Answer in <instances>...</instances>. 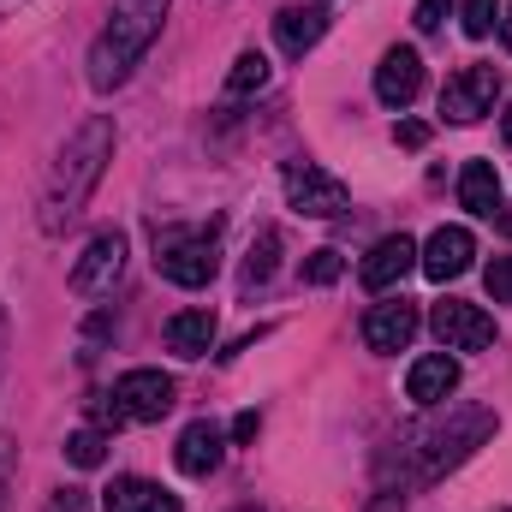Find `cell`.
Masks as SVG:
<instances>
[{
	"label": "cell",
	"mask_w": 512,
	"mask_h": 512,
	"mask_svg": "<svg viewBox=\"0 0 512 512\" xmlns=\"http://www.w3.org/2000/svg\"><path fill=\"white\" fill-rule=\"evenodd\" d=\"M495 435V411L489 405H447V417L405 429L382 453V477H399V501L411 489H429L435 477L459 471L483 441Z\"/></svg>",
	"instance_id": "obj_1"
},
{
	"label": "cell",
	"mask_w": 512,
	"mask_h": 512,
	"mask_svg": "<svg viewBox=\"0 0 512 512\" xmlns=\"http://www.w3.org/2000/svg\"><path fill=\"white\" fill-rule=\"evenodd\" d=\"M108 161H114V120L96 114V120H84V126L60 143V155H54V167H48L42 233H66V227L84 215V203H90V191L102 185Z\"/></svg>",
	"instance_id": "obj_2"
},
{
	"label": "cell",
	"mask_w": 512,
	"mask_h": 512,
	"mask_svg": "<svg viewBox=\"0 0 512 512\" xmlns=\"http://www.w3.org/2000/svg\"><path fill=\"white\" fill-rule=\"evenodd\" d=\"M161 18H167V0H114L108 12V30L96 36L90 48V90H120L131 78V66L149 54V42L161 36Z\"/></svg>",
	"instance_id": "obj_3"
},
{
	"label": "cell",
	"mask_w": 512,
	"mask_h": 512,
	"mask_svg": "<svg viewBox=\"0 0 512 512\" xmlns=\"http://www.w3.org/2000/svg\"><path fill=\"white\" fill-rule=\"evenodd\" d=\"M155 268H161V280H173L185 292L209 286L215 268H221V227H167V233H155Z\"/></svg>",
	"instance_id": "obj_4"
},
{
	"label": "cell",
	"mask_w": 512,
	"mask_h": 512,
	"mask_svg": "<svg viewBox=\"0 0 512 512\" xmlns=\"http://www.w3.org/2000/svg\"><path fill=\"white\" fill-rule=\"evenodd\" d=\"M286 203H292L298 215H310V221H334V215H346L352 191H346V179H334L328 167L292 161V167H286Z\"/></svg>",
	"instance_id": "obj_5"
},
{
	"label": "cell",
	"mask_w": 512,
	"mask_h": 512,
	"mask_svg": "<svg viewBox=\"0 0 512 512\" xmlns=\"http://www.w3.org/2000/svg\"><path fill=\"white\" fill-rule=\"evenodd\" d=\"M429 328H435V340H441L447 352H489V346H495V316L477 310V304H465V298L435 304V310H429Z\"/></svg>",
	"instance_id": "obj_6"
},
{
	"label": "cell",
	"mask_w": 512,
	"mask_h": 512,
	"mask_svg": "<svg viewBox=\"0 0 512 512\" xmlns=\"http://www.w3.org/2000/svg\"><path fill=\"white\" fill-rule=\"evenodd\" d=\"M120 274H126V233H96L84 256L72 262V292L78 298H102V292H114L120 286Z\"/></svg>",
	"instance_id": "obj_7"
},
{
	"label": "cell",
	"mask_w": 512,
	"mask_h": 512,
	"mask_svg": "<svg viewBox=\"0 0 512 512\" xmlns=\"http://www.w3.org/2000/svg\"><path fill=\"white\" fill-rule=\"evenodd\" d=\"M495 96H501V72H495V66H465V72L447 78L441 114H447L453 126H477V120L495 108Z\"/></svg>",
	"instance_id": "obj_8"
},
{
	"label": "cell",
	"mask_w": 512,
	"mask_h": 512,
	"mask_svg": "<svg viewBox=\"0 0 512 512\" xmlns=\"http://www.w3.org/2000/svg\"><path fill=\"white\" fill-rule=\"evenodd\" d=\"M173 399H179V387L161 370H126L114 382V405L126 411V423H161L173 411Z\"/></svg>",
	"instance_id": "obj_9"
},
{
	"label": "cell",
	"mask_w": 512,
	"mask_h": 512,
	"mask_svg": "<svg viewBox=\"0 0 512 512\" xmlns=\"http://www.w3.org/2000/svg\"><path fill=\"white\" fill-rule=\"evenodd\" d=\"M423 90V54L417 48H387L376 66V102L382 108H411Z\"/></svg>",
	"instance_id": "obj_10"
},
{
	"label": "cell",
	"mask_w": 512,
	"mask_h": 512,
	"mask_svg": "<svg viewBox=\"0 0 512 512\" xmlns=\"http://www.w3.org/2000/svg\"><path fill=\"white\" fill-rule=\"evenodd\" d=\"M471 256H477V239H471L465 227H435V233H429V245L417 251V268H423L429 280H441V286H447V280H459V274L471 268Z\"/></svg>",
	"instance_id": "obj_11"
},
{
	"label": "cell",
	"mask_w": 512,
	"mask_h": 512,
	"mask_svg": "<svg viewBox=\"0 0 512 512\" xmlns=\"http://www.w3.org/2000/svg\"><path fill=\"white\" fill-rule=\"evenodd\" d=\"M411 268H417V239H411V233H387L382 245L364 256L358 280H364L370 292H387V286H399V280H405Z\"/></svg>",
	"instance_id": "obj_12"
},
{
	"label": "cell",
	"mask_w": 512,
	"mask_h": 512,
	"mask_svg": "<svg viewBox=\"0 0 512 512\" xmlns=\"http://www.w3.org/2000/svg\"><path fill=\"white\" fill-rule=\"evenodd\" d=\"M411 340H417V304L393 298V304H376L364 316V346L370 352H405Z\"/></svg>",
	"instance_id": "obj_13"
},
{
	"label": "cell",
	"mask_w": 512,
	"mask_h": 512,
	"mask_svg": "<svg viewBox=\"0 0 512 512\" xmlns=\"http://www.w3.org/2000/svg\"><path fill=\"white\" fill-rule=\"evenodd\" d=\"M221 453H227V435H221L209 417H197V423H185V429H179L173 459H179V471H185V477H209V471H221Z\"/></svg>",
	"instance_id": "obj_14"
},
{
	"label": "cell",
	"mask_w": 512,
	"mask_h": 512,
	"mask_svg": "<svg viewBox=\"0 0 512 512\" xmlns=\"http://www.w3.org/2000/svg\"><path fill=\"white\" fill-rule=\"evenodd\" d=\"M322 36H328V12L322 6H286V12H274V42H280L286 60H304Z\"/></svg>",
	"instance_id": "obj_15"
},
{
	"label": "cell",
	"mask_w": 512,
	"mask_h": 512,
	"mask_svg": "<svg viewBox=\"0 0 512 512\" xmlns=\"http://www.w3.org/2000/svg\"><path fill=\"white\" fill-rule=\"evenodd\" d=\"M102 512H179V495L149 477H114L102 489Z\"/></svg>",
	"instance_id": "obj_16"
},
{
	"label": "cell",
	"mask_w": 512,
	"mask_h": 512,
	"mask_svg": "<svg viewBox=\"0 0 512 512\" xmlns=\"http://www.w3.org/2000/svg\"><path fill=\"white\" fill-rule=\"evenodd\" d=\"M459 387V364L447 358V352H429V358H417L411 364V376H405V393L417 399V405H447V393Z\"/></svg>",
	"instance_id": "obj_17"
},
{
	"label": "cell",
	"mask_w": 512,
	"mask_h": 512,
	"mask_svg": "<svg viewBox=\"0 0 512 512\" xmlns=\"http://www.w3.org/2000/svg\"><path fill=\"white\" fill-rule=\"evenodd\" d=\"M161 340H167V352H179V358H209V346H215V310L197 304V310L167 316Z\"/></svg>",
	"instance_id": "obj_18"
},
{
	"label": "cell",
	"mask_w": 512,
	"mask_h": 512,
	"mask_svg": "<svg viewBox=\"0 0 512 512\" xmlns=\"http://www.w3.org/2000/svg\"><path fill=\"white\" fill-rule=\"evenodd\" d=\"M459 203H465L471 215H489V221H495V209H501V173H495V161H465V173H459Z\"/></svg>",
	"instance_id": "obj_19"
},
{
	"label": "cell",
	"mask_w": 512,
	"mask_h": 512,
	"mask_svg": "<svg viewBox=\"0 0 512 512\" xmlns=\"http://www.w3.org/2000/svg\"><path fill=\"white\" fill-rule=\"evenodd\" d=\"M280 227H256V239H251V256H245V274H239V286L245 292H256V286H268L274 280V262H280Z\"/></svg>",
	"instance_id": "obj_20"
},
{
	"label": "cell",
	"mask_w": 512,
	"mask_h": 512,
	"mask_svg": "<svg viewBox=\"0 0 512 512\" xmlns=\"http://www.w3.org/2000/svg\"><path fill=\"white\" fill-rule=\"evenodd\" d=\"M256 90H268V60L251 48V54L233 60V72H227V96H256Z\"/></svg>",
	"instance_id": "obj_21"
},
{
	"label": "cell",
	"mask_w": 512,
	"mask_h": 512,
	"mask_svg": "<svg viewBox=\"0 0 512 512\" xmlns=\"http://www.w3.org/2000/svg\"><path fill=\"white\" fill-rule=\"evenodd\" d=\"M66 459H72L78 471H96V465L108 459V429H78V435L66 441Z\"/></svg>",
	"instance_id": "obj_22"
},
{
	"label": "cell",
	"mask_w": 512,
	"mask_h": 512,
	"mask_svg": "<svg viewBox=\"0 0 512 512\" xmlns=\"http://www.w3.org/2000/svg\"><path fill=\"white\" fill-rule=\"evenodd\" d=\"M298 274H304V286H334V280L346 274V256L322 245V251H310V256H304V268H298Z\"/></svg>",
	"instance_id": "obj_23"
},
{
	"label": "cell",
	"mask_w": 512,
	"mask_h": 512,
	"mask_svg": "<svg viewBox=\"0 0 512 512\" xmlns=\"http://www.w3.org/2000/svg\"><path fill=\"white\" fill-rule=\"evenodd\" d=\"M459 12H465V36H489L501 24V0H465Z\"/></svg>",
	"instance_id": "obj_24"
},
{
	"label": "cell",
	"mask_w": 512,
	"mask_h": 512,
	"mask_svg": "<svg viewBox=\"0 0 512 512\" xmlns=\"http://www.w3.org/2000/svg\"><path fill=\"white\" fill-rule=\"evenodd\" d=\"M483 280H489V298H495V304H512V256H495V262L483 268Z\"/></svg>",
	"instance_id": "obj_25"
},
{
	"label": "cell",
	"mask_w": 512,
	"mask_h": 512,
	"mask_svg": "<svg viewBox=\"0 0 512 512\" xmlns=\"http://www.w3.org/2000/svg\"><path fill=\"white\" fill-rule=\"evenodd\" d=\"M447 12H453V0H417V18H411V24H417L423 36H435V30L447 24Z\"/></svg>",
	"instance_id": "obj_26"
},
{
	"label": "cell",
	"mask_w": 512,
	"mask_h": 512,
	"mask_svg": "<svg viewBox=\"0 0 512 512\" xmlns=\"http://www.w3.org/2000/svg\"><path fill=\"white\" fill-rule=\"evenodd\" d=\"M12 471H18V447L0 435V512H6V495H12Z\"/></svg>",
	"instance_id": "obj_27"
},
{
	"label": "cell",
	"mask_w": 512,
	"mask_h": 512,
	"mask_svg": "<svg viewBox=\"0 0 512 512\" xmlns=\"http://www.w3.org/2000/svg\"><path fill=\"white\" fill-rule=\"evenodd\" d=\"M393 143H405V149H423V143H429V126H423V120H405V126L393 131Z\"/></svg>",
	"instance_id": "obj_28"
},
{
	"label": "cell",
	"mask_w": 512,
	"mask_h": 512,
	"mask_svg": "<svg viewBox=\"0 0 512 512\" xmlns=\"http://www.w3.org/2000/svg\"><path fill=\"white\" fill-rule=\"evenodd\" d=\"M256 429H262L256 411H239V417H233V441H256Z\"/></svg>",
	"instance_id": "obj_29"
},
{
	"label": "cell",
	"mask_w": 512,
	"mask_h": 512,
	"mask_svg": "<svg viewBox=\"0 0 512 512\" xmlns=\"http://www.w3.org/2000/svg\"><path fill=\"white\" fill-rule=\"evenodd\" d=\"M48 512H84V495H78V489H66V495H60Z\"/></svg>",
	"instance_id": "obj_30"
},
{
	"label": "cell",
	"mask_w": 512,
	"mask_h": 512,
	"mask_svg": "<svg viewBox=\"0 0 512 512\" xmlns=\"http://www.w3.org/2000/svg\"><path fill=\"white\" fill-rule=\"evenodd\" d=\"M6 346H12V322H6V310H0V376H6Z\"/></svg>",
	"instance_id": "obj_31"
},
{
	"label": "cell",
	"mask_w": 512,
	"mask_h": 512,
	"mask_svg": "<svg viewBox=\"0 0 512 512\" xmlns=\"http://www.w3.org/2000/svg\"><path fill=\"white\" fill-rule=\"evenodd\" d=\"M501 30H507V48H512V0H507V18H501Z\"/></svg>",
	"instance_id": "obj_32"
},
{
	"label": "cell",
	"mask_w": 512,
	"mask_h": 512,
	"mask_svg": "<svg viewBox=\"0 0 512 512\" xmlns=\"http://www.w3.org/2000/svg\"><path fill=\"white\" fill-rule=\"evenodd\" d=\"M501 233H507V239H512V215H501Z\"/></svg>",
	"instance_id": "obj_33"
},
{
	"label": "cell",
	"mask_w": 512,
	"mask_h": 512,
	"mask_svg": "<svg viewBox=\"0 0 512 512\" xmlns=\"http://www.w3.org/2000/svg\"><path fill=\"white\" fill-rule=\"evenodd\" d=\"M501 131H507V143H512V108H507V126H501Z\"/></svg>",
	"instance_id": "obj_34"
},
{
	"label": "cell",
	"mask_w": 512,
	"mask_h": 512,
	"mask_svg": "<svg viewBox=\"0 0 512 512\" xmlns=\"http://www.w3.org/2000/svg\"><path fill=\"white\" fill-rule=\"evenodd\" d=\"M245 512H262V507H245Z\"/></svg>",
	"instance_id": "obj_35"
},
{
	"label": "cell",
	"mask_w": 512,
	"mask_h": 512,
	"mask_svg": "<svg viewBox=\"0 0 512 512\" xmlns=\"http://www.w3.org/2000/svg\"><path fill=\"white\" fill-rule=\"evenodd\" d=\"M507 512H512V507H507Z\"/></svg>",
	"instance_id": "obj_36"
}]
</instances>
